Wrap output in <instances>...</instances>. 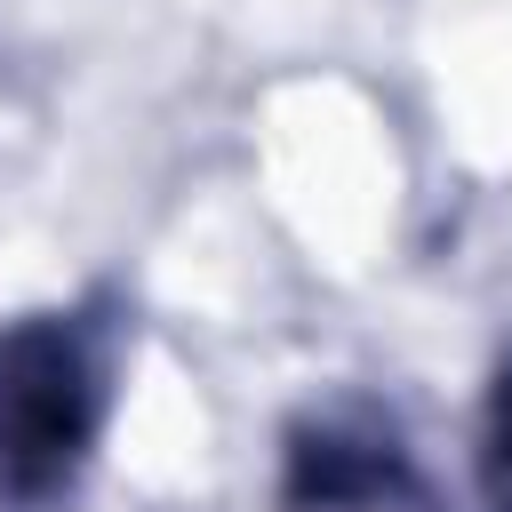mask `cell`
<instances>
[{"mask_svg":"<svg viewBox=\"0 0 512 512\" xmlns=\"http://www.w3.org/2000/svg\"><path fill=\"white\" fill-rule=\"evenodd\" d=\"M104 424V320L32 312L0 328V512H40L72 488Z\"/></svg>","mask_w":512,"mask_h":512,"instance_id":"obj_1","label":"cell"},{"mask_svg":"<svg viewBox=\"0 0 512 512\" xmlns=\"http://www.w3.org/2000/svg\"><path fill=\"white\" fill-rule=\"evenodd\" d=\"M408 488V448L368 408H328L288 432V512H384Z\"/></svg>","mask_w":512,"mask_h":512,"instance_id":"obj_2","label":"cell"},{"mask_svg":"<svg viewBox=\"0 0 512 512\" xmlns=\"http://www.w3.org/2000/svg\"><path fill=\"white\" fill-rule=\"evenodd\" d=\"M472 472H480V504H488V512H512V352H504L496 376H488V408H480Z\"/></svg>","mask_w":512,"mask_h":512,"instance_id":"obj_3","label":"cell"}]
</instances>
